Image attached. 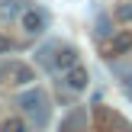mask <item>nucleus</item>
Masks as SVG:
<instances>
[{
	"mask_svg": "<svg viewBox=\"0 0 132 132\" xmlns=\"http://www.w3.org/2000/svg\"><path fill=\"white\" fill-rule=\"evenodd\" d=\"M16 106H23V113L29 116L39 129L48 122V100H45V94H42L39 87H36V90H26V94H19V97H16Z\"/></svg>",
	"mask_w": 132,
	"mask_h": 132,
	"instance_id": "nucleus-1",
	"label": "nucleus"
},
{
	"mask_svg": "<svg viewBox=\"0 0 132 132\" xmlns=\"http://www.w3.org/2000/svg\"><path fill=\"white\" fill-rule=\"evenodd\" d=\"M94 126H97V132H132V126L116 113V110L100 106V103L94 106Z\"/></svg>",
	"mask_w": 132,
	"mask_h": 132,
	"instance_id": "nucleus-2",
	"label": "nucleus"
},
{
	"mask_svg": "<svg viewBox=\"0 0 132 132\" xmlns=\"http://www.w3.org/2000/svg\"><path fill=\"white\" fill-rule=\"evenodd\" d=\"M19 26H23L26 36H42V32L48 29V13H45L42 6H26L23 16H19Z\"/></svg>",
	"mask_w": 132,
	"mask_h": 132,
	"instance_id": "nucleus-3",
	"label": "nucleus"
},
{
	"mask_svg": "<svg viewBox=\"0 0 132 132\" xmlns=\"http://www.w3.org/2000/svg\"><path fill=\"white\" fill-rule=\"evenodd\" d=\"M132 52V32L129 29H116L110 39H103V58H116Z\"/></svg>",
	"mask_w": 132,
	"mask_h": 132,
	"instance_id": "nucleus-4",
	"label": "nucleus"
},
{
	"mask_svg": "<svg viewBox=\"0 0 132 132\" xmlns=\"http://www.w3.org/2000/svg\"><path fill=\"white\" fill-rule=\"evenodd\" d=\"M87 84H90V74H87V68H84L81 61H77L74 68L64 71V87H68V90L81 94V90H87Z\"/></svg>",
	"mask_w": 132,
	"mask_h": 132,
	"instance_id": "nucleus-5",
	"label": "nucleus"
},
{
	"mask_svg": "<svg viewBox=\"0 0 132 132\" xmlns=\"http://www.w3.org/2000/svg\"><path fill=\"white\" fill-rule=\"evenodd\" d=\"M36 81V71L29 68V64H19V61H10V84H16V87H26V84Z\"/></svg>",
	"mask_w": 132,
	"mask_h": 132,
	"instance_id": "nucleus-6",
	"label": "nucleus"
},
{
	"mask_svg": "<svg viewBox=\"0 0 132 132\" xmlns=\"http://www.w3.org/2000/svg\"><path fill=\"white\" fill-rule=\"evenodd\" d=\"M77 64V48H71V45H58V52H55V71H68V68H74Z\"/></svg>",
	"mask_w": 132,
	"mask_h": 132,
	"instance_id": "nucleus-7",
	"label": "nucleus"
},
{
	"mask_svg": "<svg viewBox=\"0 0 132 132\" xmlns=\"http://www.w3.org/2000/svg\"><path fill=\"white\" fill-rule=\"evenodd\" d=\"M55 52H58V45H55V42H45V45H39V52H36V61L42 64L45 71H55Z\"/></svg>",
	"mask_w": 132,
	"mask_h": 132,
	"instance_id": "nucleus-8",
	"label": "nucleus"
},
{
	"mask_svg": "<svg viewBox=\"0 0 132 132\" xmlns=\"http://www.w3.org/2000/svg\"><path fill=\"white\" fill-rule=\"evenodd\" d=\"M32 3H23V0H3L0 3V19H13V16H23V10Z\"/></svg>",
	"mask_w": 132,
	"mask_h": 132,
	"instance_id": "nucleus-9",
	"label": "nucleus"
},
{
	"mask_svg": "<svg viewBox=\"0 0 132 132\" xmlns=\"http://www.w3.org/2000/svg\"><path fill=\"white\" fill-rule=\"evenodd\" d=\"M0 132H32V126L26 119H19V116H10V119L0 122Z\"/></svg>",
	"mask_w": 132,
	"mask_h": 132,
	"instance_id": "nucleus-10",
	"label": "nucleus"
},
{
	"mask_svg": "<svg viewBox=\"0 0 132 132\" xmlns=\"http://www.w3.org/2000/svg\"><path fill=\"white\" fill-rule=\"evenodd\" d=\"M113 32H116V29L110 26V16H100V19H97V29H94V36L100 39V42H103V39H110Z\"/></svg>",
	"mask_w": 132,
	"mask_h": 132,
	"instance_id": "nucleus-11",
	"label": "nucleus"
},
{
	"mask_svg": "<svg viewBox=\"0 0 132 132\" xmlns=\"http://www.w3.org/2000/svg\"><path fill=\"white\" fill-rule=\"evenodd\" d=\"M113 16L119 19V23H132V0H126V3H119Z\"/></svg>",
	"mask_w": 132,
	"mask_h": 132,
	"instance_id": "nucleus-12",
	"label": "nucleus"
},
{
	"mask_svg": "<svg viewBox=\"0 0 132 132\" xmlns=\"http://www.w3.org/2000/svg\"><path fill=\"white\" fill-rule=\"evenodd\" d=\"M16 48V42H13L10 36H0V55H6V52H13Z\"/></svg>",
	"mask_w": 132,
	"mask_h": 132,
	"instance_id": "nucleus-13",
	"label": "nucleus"
},
{
	"mask_svg": "<svg viewBox=\"0 0 132 132\" xmlns=\"http://www.w3.org/2000/svg\"><path fill=\"white\" fill-rule=\"evenodd\" d=\"M61 132H81V129H77V126H74V122H71V119H68V122H64V126H61Z\"/></svg>",
	"mask_w": 132,
	"mask_h": 132,
	"instance_id": "nucleus-14",
	"label": "nucleus"
},
{
	"mask_svg": "<svg viewBox=\"0 0 132 132\" xmlns=\"http://www.w3.org/2000/svg\"><path fill=\"white\" fill-rule=\"evenodd\" d=\"M122 87H132V71L126 74V81H122Z\"/></svg>",
	"mask_w": 132,
	"mask_h": 132,
	"instance_id": "nucleus-15",
	"label": "nucleus"
},
{
	"mask_svg": "<svg viewBox=\"0 0 132 132\" xmlns=\"http://www.w3.org/2000/svg\"><path fill=\"white\" fill-rule=\"evenodd\" d=\"M126 97H129V100H132V87H126Z\"/></svg>",
	"mask_w": 132,
	"mask_h": 132,
	"instance_id": "nucleus-16",
	"label": "nucleus"
}]
</instances>
